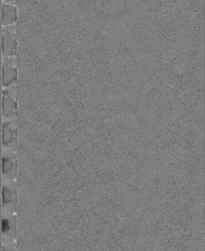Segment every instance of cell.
<instances>
[{"label": "cell", "instance_id": "6da1fadb", "mask_svg": "<svg viewBox=\"0 0 205 251\" xmlns=\"http://www.w3.org/2000/svg\"><path fill=\"white\" fill-rule=\"evenodd\" d=\"M1 42L2 54L3 57L11 56L16 53L17 43L9 31L4 30L2 31Z\"/></svg>", "mask_w": 205, "mask_h": 251}, {"label": "cell", "instance_id": "7a4b0ae2", "mask_svg": "<svg viewBox=\"0 0 205 251\" xmlns=\"http://www.w3.org/2000/svg\"><path fill=\"white\" fill-rule=\"evenodd\" d=\"M17 71L8 60H5L2 65V84L6 87L11 85L17 80Z\"/></svg>", "mask_w": 205, "mask_h": 251}, {"label": "cell", "instance_id": "3957f363", "mask_svg": "<svg viewBox=\"0 0 205 251\" xmlns=\"http://www.w3.org/2000/svg\"><path fill=\"white\" fill-rule=\"evenodd\" d=\"M17 109V102L12 96L6 90L2 92V112L3 116H11Z\"/></svg>", "mask_w": 205, "mask_h": 251}, {"label": "cell", "instance_id": "277c9868", "mask_svg": "<svg viewBox=\"0 0 205 251\" xmlns=\"http://www.w3.org/2000/svg\"><path fill=\"white\" fill-rule=\"evenodd\" d=\"M16 7L11 4H4L2 5V25L7 26L15 22L17 18Z\"/></svg>", "mask_w": 205, "mask_h": 251}, {"label": "cell", "instance_id": "5b68a950", "mask_svg": "<svg viewBox=\"0 0 205 251\" xmlns=\"http://www.w3.org/2000/svg\"><path fill=\"white\" fill-rule=\"evenodd\" d=\"M2 142L4 144L10 143L13 139L15 132L8 123L2 125Z\"/></svg>", "mask_w": 205, "mask_h": 251}, {"label": "cell", "instance_id": "8992f818", "mask_svg": "<svg viewBox=\"0 0 205 251\" xmlns=\"http://www.w3.org/2000/svg\"><path fill=\"white\" fill-rule=\"evenodd\" d=\"M3 0L5 1H6V2H9V1H11V0Z\"/></svg>", "mask_w": 205, "mask_h": 251}]
</instances>
